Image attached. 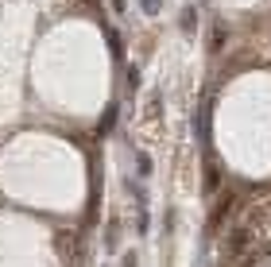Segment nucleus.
<instances>
[{
    "instance_id": "f03ea898",
    "label": "nucleus",
    "mask_w": 271,
    "mask_h": 267,
    "mask_svg": "<svg viewBox=\"0 0 271 267\" xmlns=\"http://www.w3.org/2000/svg\"><path fill=\"white\" fill-rule=\"evenodd\" d=\"M113 124H116V105H113V109L105 112V120H101V132H109V128H113Z\"/></svg>"
},
{
    "instance_id": "7ed1b4c3",
    "label": "nucleus",
    "mask_w": 271,
    "mask_h": 267,
    "mask_svg": "<svg viewBox=\"0 0 271 267\" xmlns=\"http://www.w3.org/2000/svg\"><path fill=\"white\" fill-rule=\"evenodd\" d=\"M140 174H143V178L151 174V155H148V151H140Z\"/></svg>"
},
{
    "instance_id": "20e7f679",
    "label": "nucleus",
    "mask_w": 271,
    "mask_h": 267,
    "mask_svg": "<svg viewBox=\"0 0 271 267\" xmlns=\"http://www.w3.org/2000/svg\"><path fill=\"white\" fill-rule=\"evenodd\" d=\"M124 267H136V256H124Z\"/></svg>"
},
{
    "instance_id": "f257e3e1",
    "label": "nucleus",
    "mask_w": 271,
    "mask_h": 267,
    "mask_svg": "<svg viewBox=\"0 0 271 267\" xmlns=\"http://www.w3.org/2000/svg\"><path fill=\"white\" fill-rule=\"evenodd\" d=\"M140 8L148 12V16H159V8H163V0H140Z\"/></svg>"
}]
</instances>
